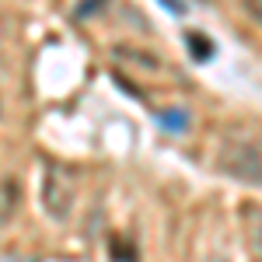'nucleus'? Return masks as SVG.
I'll return each instance as SVG.
<instances>
[{
  "mask_svg": "<svg viewBox=\"0 0 262 262\" xmlns=\"http://www.w3.org/2000/svg\"><path fill=\"white\" fill-rule=\"evenodd\" d=\"M74 196H77V189H74V179H70V171L60 168V164H53L46 175H42V210L53 217V221H67L70 217V210H74Z\"/></svg>",
  "mask_w": 262,
  "mask_h": 262,
  "instance_id": "nucleus-2",
  "label": "nucleus"
},
{
  "mask_svg": "<svg viewBox=\"0 0 262 262\" xmlns=\"http://www.w3.org/2000/svg\"><path fill=\"white\" fill-rule=\"evenodd\" d=\"M248 238H252V252H255V259L262 262V221H259V224H252Z\"/></svg>",
  "mask_w": 262,
  "mask_h": 262,
  "instance_id": "nucleus-5",
  "label": "nucleus"
},
{
  "mask_svg": "<svg viewBox=\"0 0 262 262\" xmlns=\"http://www.w3.org/2000/svg\"><path fill=\"white\" fill-rule=\"evenodd\" d=\"M158 126L171 129V133H182V129L189 126V112H182V108H164V112H158Z\"/></svg>",
  "mask_w": 262,
  "mask_h": 262,
  "instance_id": "nucleus-3",
  "label": "nucleus"
},
{
  "mask_svg": "<svg viewBox=\"0 0 262 262\" xmlns=\"http://www.w3.org/2000/svg\"><path fill=\"white\" fill-rule=\"evenodd\" d=\"M185 42H189V49H192V56H196V60H210V56H213V46H210V42H206V39H203V35H196V32H192V35H189V39H185Z\"/></svg>",
  "mask_w": 262,
  "mask_h": 262,
  "instance_id": "nucleus-4",
  "label": "nucleus"
},
{
  "mask_svg": "<svg viewBox=\"0 0 262 262\" xmlns=\"http://www.w3.org/2000/svg\"><path fill=\"white\" fill-rule=\"evenodd\" d=\"M217 168L231 179H242V182H252V185H262V158L255 150V143L248 140H231L221 147L217 154Z\"/></svg>",
  "mask_w": 262,
  "mask_h": 262,
  "instance_id": "nucleus-1",
  "label": "nucleus"
},
{
  "mask_svg": "<svg viewBox=\"0 0 262 262\" xmlns=\"http://www.w3.org/2000/svg\"><path fill=\"white\" fill-rule=\"evenodd\" d=\"M210 262H227V259H224V255H213V259H210Z\"/></svg>",
  "mask_w": 262,
  "mask_h": 262,
  "instance_id": "nucleus-6",
  "label": "nucleus"
}]
</instances>
